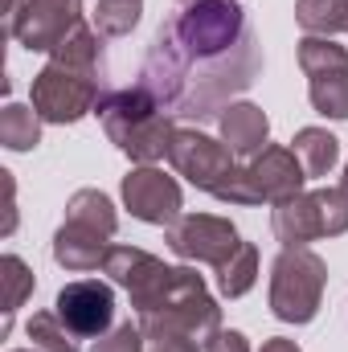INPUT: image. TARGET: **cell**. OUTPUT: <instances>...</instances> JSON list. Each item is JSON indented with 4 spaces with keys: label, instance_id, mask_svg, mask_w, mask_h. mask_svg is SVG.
I'll list each match as a JSON object with an SVG mask.
<instances>
[{
    "label": "cell",
    "instance_id": "f546056e",
    "mask_svg": "<svg viewBox=\"0 0 348 352\" xmlns=\"http://www.w3.org/2000/svg\"><path fill=\"white\" fill-rule=\"evenodd\" d=\"M340 188H345V192H348V168H345V180H340Z\"/></svg>",
    "mask_w": 348,
    "mask_h": 352
},
{
    "label": "cell",
    "instance_id": "9a60e30c",
    "mask_svg": "<svg viewBox=\"0 0 348 352\" xmlns=\"http://www.w3.org/2000/svg\"><path fill=\"white\" fill-rule=\"evenodd\" d=\"M291 152L299 156L307 176H328L340 160V140L324 127H299L295 140H291Z\"/></svg>",
    "mask_w": 348,
    "mask_h": 352
},
{
    "label": "cell",
    "instance_id": "1f68e13d",
    "mask_svg": "<svg viewBox=\"0 0 348 352\" xmlns=\"http://www.w3.org/2000/svg\"><path fill=\"white\" fill-rule=\"evenodd\" d=\"M21 352H25V349H21ZM33 352H37V349H33Z\"/></svg>",
    "mask_w": 348,
    "mask_h": 352
},
{
    "label": "cell",
    "instance_id": "277c9868",
    "mask_svg": "<svg viewBox=\"0 0 348 352\" xmlns=\"http://www.w3.org/2000/svg\"><path fill=\"white\" fill-rule=\"evenodd\" d=\"M328 266L307 246H287L270 266V311L283 324H312L324 303Z\"/></svg>",
    "mask_w": 348,
    "mask_h": 352
},
{
    "label": "cell",
    "instance_id": "4dcf8cb0",
    "mask_svg": "<svg viewBox=\"0 0 348 352\" xmlns=\"http://www.w3.org/2000/svg\"><path fill=\"white\" fill-rule=\"evenodd\" d=\"M180 4H184V8H188V4H201V0H180Z\"/></svg>",
    "mask_w": 348,
    "mask_h": 352
},
{
    "label": "cell",
    "instance_id": "d4e9b609",
    "mask_svg": "<svg viewBox=\"0 0 348 352\" xmlns=\"http://www.w3.org/2000/svg\"><path fill=\"white\" fill-rule=\"evenodd\" d=\"M94 352H144V328L140 324H119L107 336L94 340Z\"/></svg>",
    "mask_w": 348,
    "mask_h": 352
},
{
    "label": "cell",
    "instance_id": "83f0119b",
    "mask_svg": "<svg viewBox=\"0 0 348 352\" xmlns=\"http://www.w3.org/2000/svg\"><path fill=\"white\" fill-rule=\"evenodd\" d=\"M21 8H25V0H8V8H4V33L12 37V29H17V21H21Z\"/></svg>",
    "mask_w": 348,
    "mask_h": 352
},
{
    "label": "cell",
    "instance_id": "52a82bcc",
    "mask_svg": "<svg viewBox=\"0 0 348 352\" xmlns=\"http://www.w3.org/2000/svg\"><path fill=\"white\" fill-rule=\"evenodd\" d=\"M168 160H173V168L184 176L188 184H197V188L209 192V197H217V192L230 184V176L238 173L230 144H226V140H213V135H205V131H193V127H176Z\"/></svg>",
    "mask_w": 348,
    "mask_h": 352
},
{
    "label": "cell",
    "instance_id": "484cf974",
    "mask_svg": "<svg viewBox=\"0 0 348 352\" xmlns=\"http://www.w3.org/2000/svg\"><path fill=\"white\" fill-rule=\"evenodd\" d=\"M205 352H250V344H246V336H242V332H234V328L226 332V328H221V332H213V336H209Z\"/></svg>",
    "mask_w": 348,
    "mask_h": 352
},
{
    "label": "cell",
    "instance_id": "9c48e42d",
    "mask_svg": "<svg viewBox=\"0 0 348 352\" xmlns=\"http://www.w3.org/2000/svg\"><path fill=\"white\" fill-rule=\"evenodd\" d=\"M83 25V0H25L12 37L29 54H54Z\"/></svg>",
    "mask_w": 348,
    "mask_h": 352
},
{
    "label": "cell",
    "instance_id": "7a4b0ae2",
    "mask_svg": "<svg viewBox=\"0 0 348 352\" xmlns=\"http://www.w3.org/2000/svg\"><path fill=\"white\" fill-rule=\"evenodd\" d=\"M107 98V62H102V33L78 25L33 78L29 107L45 123H78L83 115L98 111Z\"/></svg>",
    "mask_w": 348,
    "mask_h": 352
},
{
    "label": "cell",
    "instance_id": "ac0fdd59",
    "mask_svg": "<svg viewBox=\"0 0 348 352\" xmlns=\"http://www.w3.org/2000/svg\"><path fill=\"white\" fill-rule=\"evenodd\" d=\"M254 278H259V250H254V242H242L226 263L217 266V291L226 299H242L254 287Z\"/></svg>",
    "mask_w": 348,
    "mask_h": 352
},
{
    "label": "cell",
    "instance_id": "cb8c5ba5",
    "mask_svg": "<svg viewBox=\"0 0 348 352\" xmlns=\"http://www.w3.org/2000/svg\"><path fill=\"white\" fill-rule=\"evenodd\" d=\"M140 0H98L94 8V29L102 37H127L140 25Z\"/></svg>",
    "mask_w": 348,
    "mask_h": 352
},
{
    "label": "cell",
    "instance_id": "d6986e66",
    "mask_svg": "<svg viewBox=\"0 0 348 352\" xmlns=\"http://www.w3.org/2000/svg\"><path fill=\"white\" fill-rule=\"evenodd\" d=\"M66 217H70V221H83V226H94V230H102L107 238H115V230H119L115 205H111V197H107V192H98V188H78V192L70 197V205H66Z\"/></svg>",
    "mask_w": 348,
    "mask_h": 352
},
{
    "label": "cell",
    "instance_id": "6da1fadb",
    "mask_svg": "<svg viewBox=\"0 0 348 352\" xmlns=\"http://www.w3.org/2000/svg\"><path fill=\"white\" fill-rule=\"evenodd\" d=\"M262 45L238 0H201L164 21L148 45L140 87L168 115L221 119V111L254 87Z\"/></svg>",
    "mask_w": 348,
    "mask_h": 352
},
{
    "label": "cell",
    "instance_id": "ffe728a7",
    "mask_svg": "<svg viewBox=\"0 0 348 352\" xmlns=\"http://www.w3.org/2000/svg\"><path fill=\"white\" fill-rule=\"evenodd\" d=\"M307 98L324 119H348V66L307 78Z\"/></svg>",
    "mask_w": 348,
    "mask_h": 352
},
{
    "label": "cell",
    "instance_id": "4fadbf2b",
    "mask_svg": "<svg viewBox=\"0 0 348 352\" xmlns=\"http://www.w3.org/2000/svg\"><path fill=\"white\" fill-rule=\"evenodd\" d=\"M164 270H168V266L160 263L156 254L140 250V246H111L107 258H102V274H111L131 299H140L144 291H152Z\"/></svg>",
    "mask_w": 348,
    "mask_h": 352
},
{
    "label": "cell",
    "instance_id": "44dd1931",
    "mask_svg": "<svg viewBox=\"0 0 348 352\" xmlns=\"http://www.w3.org/2000/svg\"><path fill=\"white\" fill-rule=\"evenodd\" d=\"M25 332H29V340H33L37 352H78V336L62 324L58 311H33Z\"/></svg>",
    "mask_w": 348,
    "mask_h": 352
},
{
    "label": "cell",
    "instance_id": "5b68a950",
    "mask_svg": "<svg viewBox=\"0 0 348 352\" xmlns=\"http://www.w3.org/2000/svg\"><path fill=\"white\" fill-rule=\"evenodd\" d=\"M303 164L291 148H262L259 156H250L246 168L230 176V184L217 192V201L226 205H283L291 197L303 192Z\"/></svg>",
    "mask_w": 348,
    "mask_h": 352
},
{
    "label": "cell",
    "instance_id": "7c38bea8",
    "mask_svg": "<svg viewBox=\"0 0 348 352\" xmlns=\"http://www.w3.org/2000/svg\"><path fill=\"white\" fill-rule=\"evenodd\" d=\"M111 238L94 226H83V221H62V230L54 234V263L74 270V274H87V270H98L102 258H107V246Z\"/></svg>",
    "mask_w": 348,
    "mask_h": 352
},
{
    "label": "cell",
    "instance_id": "8992f818",
    "mask_svg": "<svg viewBox=\"0 0 348 352\" xmlns=\"http://www.w3.org/2000/svg\"><path fill=\"white\" fill-rule=\"evenodd\" d=\"M270 230L283 242V250L287 246H307L316 238H340L348 230V192L345 188L299 192V197L274 205Z\"/></svg>",
    "mask_w": 348,
    "mask_h": 352
},
{
    "label": "cell",
    "instance_id": "7402d4cb",
    "mask_svg": "<svg viewBox=\"0 0 348 352\" xmlns=\"http://www.w3.org/2000/svg\"><path fill=\"white\" fill-rule=\"evenodd\" d=\"M0 283H4V328H0V332L8 336L17 307L33 295V270L21 263L17 254H4V258H0Z\"/></svg>",
    "mask_w": 348,
    "mask_h": 352
},
{
    "label": "cell",
    "instance_id": "e0dca14e",
    "mask_svg": "<svg viewBox=\"0 0 348 352\" xmlns=\"http://www.w3.org/2000/svg\"><path fill=\"white\" fill-rule=\"evenodd\" d=\"M295 21L307 29V37L348 33V0H295Z\"/></svg>",
    "mask_w": 348,
    "mask_h": 352
},
{
    "label": "cell",
    "instance_id": "8fae6325",
    "mask_svg": "<svg viewBox=\"0 0 348 352\" xmlns=\"http://www.w3.org/2000/svg\"><path fill=\"white\" fill-rule=\"evenodd\" d=\"M123 205L131 209V217L148 226H173L184 209V197L173 176H164L152 164H140L123 176Z\"/></svg>",
    "mask_w": 348,
    "mask_h": 352
},
{
    "label": "cell",
    "instance_id": "3957f363",
    "mask_svg": "<svg viewBox=\"0 0 348 352\" xmlns=\"http://www.w3.org/2000/svg\"><path fill=\"white\" fill-rule=\"evenodd\" d=\"M94 115L102 119L107 140H111L123 156H131L135 164H156V160H164L168 148H173V135H176L173 115L140 87V82L127 87V90H111V94L98 102Z\"/></svg>",
    "mask_w": 348,
    "mask_h": 352
},
{
    "label": "cell",
    "instance_id": "ba28073f",
    "mask_svg": "<svg viewBox=\"0 0 348 352\" xmlns=\"http://www.w3.org/2000/svg\"><path fill=\"white\" fill-rule=\"evenodd\" d=\"M168 250L184 263H209L221 266L238 246V230L230 217H213V213H180L173 226H168Z\"/></svg>",
    "mask_w": 348,
    "mask_h": 352
},
{
    "label": "cell",
    "instance_id": "f1b7e54d",
    "mask_svg": "<svg viewBox=\"0 0 348 352\" xmlns=\"http://www.w3.org/2000/svg\"><path fill=\"white\" fill-rule=\"evenodd\" d=\"M259 352H299V344H295V340H287V336H274V340H266Z\"/></svg>",
    "mask_w": 348,
    "mask_h": 352
},
{
    "label": "cell",
    "instance_id": "603a6c76",
    "mask_svg": "<svg viewBox=\"0 0 348 352\" xmlns=\"http://www.w3.org/2000/svg\"><path fill=\"white\" fill-rule=\"evenodd\" d=\"M299 66L307 78L328 74V70H345L348 66V50L336 45L332 37H303L299 41Z\"/></svg>",
    "mask_w": 348,
    "mask_h": 352
},
{
    "label": "cell",
    "instance_id": "4316f807",
    "mask_svg": "<svg viewBox=\"0 0 348 352\" xmlns=\"http://www.w3.org/2000/svg\"><path fill=\"white\" fill-rule=\"evenodd\" d=\"M201 344L197 340H188V336H156V340H148V352H197Z\"/></svg>",
    "mask_w": 348,
    "mask_h": 352
},
{
    "label": "cell",
    "instance_id": "2e32d148",
    "mask_svg": "<svg viewBox=\"0 0 348 352\" xmlns=\"http://www.w3.org/2000/svg\"><path fill=\"white\" fill-rule=\"evenodd\" d=\"M0 144L8 152H29L41 144V115L33 107H21V102H8L0 111Z\"/></svg>",
    "mask_w": 348,
    "mask_h": 352
},
{
    "label": "cell",
    "instance_id": "30bf717a",
    "mask_svg": "<svg viewBox=\"0 0 348 352\" xmlns=\"http://www.w3.org/2000/svg\"><path fill=\"white\" fill-rule=\"evenodd\" d=\"M54 311L62 316V324L78 336H107L111 332V320H115V291L98 278H78V283H66L58 291V303Z\"/></svg>",
    "mask_w": 348,
    "mask_h": 352
},
{
    "label": "cell",
    "instance_id": "5bb4252c",
    "mask_svg": "<svg viewBox=\"0 0 348 352\" xmlns=\"http://www.w3.org/2000/svg\"><path fill=\"white\" fill-rule=\"evenodd\" d=\"M217 123H221V140L230 144L234 156H259L270 140V119L254 102H230Z\"/></svg>",
    "mask_w": 348,
    "mask_h": 352
}]
</instances>
